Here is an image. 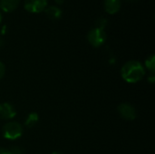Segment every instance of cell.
<instances>
[{
	"mask_svg": "<svg viewBox=\"0 0 155 154\" xmlns=\"http://www.w3.org/2000/svg\"><path fill=\"white\" fill-rule=\"evenodd\" d=\"M145 74L143 65L136 60H131L125 63L121 69L122 78L128 84H136L140 82Z\"/></svg>",
	"mask_w": 155,
	"mask_h": 154,
	"instance_id": "6da1fadb",
	"label": "cell"
},
{
	"mask_svg": "<svg viewBox=\"0 0 155 154\" xmlns=\"http://www.w3.org/2000/svg\"><path fill=\"white\" fill-rule=\"evenodd\" d=\"M23 134V127L17 122H10L3 127V136L6 140H16Z\"/></svg>",
	"mask_w": 155,
	"mask_h": 154,
	"instance_id": "7a4b0ae2",
	"label": "cell"
},
{
	"mask_svg": "<svg viewBox=\"0 0 155 154\" xmlns=\"http://www.w3.org/2000/svg\"><path fill=\"white\" fill-rule=\"evenodd\" d=\"M87 40L94 47H100L106 41V33L103 29L94 27L88 32Z\"/></svg>",
	"mask_w": 155,
	"mask_h": 154,
	"instance_id": "3957f363",
	"label": "cell"
},
{
	"mask_svg": "<svg viewBox=\"0 0 155 154\" xmlns=\"http://www.w3.org/2000/svg\"><path fill=\"white\" fill-rule=\"evenodd\" d=\"M24 7L32 14L41 13L47 7V0H25Z\"/></svg>",
	"mask_w": 155,
	"mask_h": 154,
	"instance_id": "277c9868",
	"label": "cell"
},
{
	"mask_svg": "<svg viewBox=\"0 0 155 154\" xmlns=\"http://www.w3.org/2000/svg\"><path fill=\"white\" fill-rule=\"evenodd\" d=\"M118 113L124 120L127 121H134L136 118V110L130 103H121L118 106Z\"/></svg>",
	"mask_w": 155,
	"mask_h": 154,
	"instance_id": "5b68a950",
	"label": "cell"
},
{
	"mask_svg": "<svg viewBox=\"0 0 155 154\" xmlns=\"http://www.w3.org/2000/svg\"><path fill=\"white\" fill-rule=\"evenodd\" d=\"M15 115H16V111L12 104L8 103H0V118L1 119L10 120V119H13Z\"/></svg>",
	"mask_w": 155,
	"mask_h": 154,
	"instance_id": "8992f818",
	"label": "cell"
},
{
	"mask_svg": "<svg viewBox=\"0 0 155 154\" xmlns=\"http://www.w3.org/2000/svg\"><path fill=\"white\" fill-rule=\"evenodd\" d=\"M20 1L21 0H0V9L5 13L13 12L18 7Z\"/></svg>",
	"mask_w": 155,
	"mask_h": 154,
	"instance_id": "52a82bcc",
	"label": "cell"
},
{
	"mask_svg": "<svg viewBox=\"0 0 155 154\" xmlns=\"http://www.w3.org/2000/svg\"><path fill=\"white\" fill-rule=\"evenodd\" d=\"M104 9L110 15H114L121 8V0H104Z\"/></svg>",
	"mask_w": 155,
	"mask_h": 154,
	"instance_id": "ba28073f",
	"label": "cell"
},
{
	"mask_svg": "<svg viewBox=\"0 0 155 154\" xmlns=\"http://www.w3.org/2000/svg\"><path fill=\"white\" fill-rule=\"evenodd\" d=\"M45 12L46 15H47L50 19H53V20L59 19V18L62 16V10H61V8H59V7L56 6V5H50V6H47V7L45 9Z\"/></svg>",
	"mask_w": 155,
	"mask_h": 154,
	"instance_id": "9c48e42d",
	"label": "cell"
},
{
	"mask_svg": "<svg viewBox=\"0 0 155 154\" xmlns=\"http://www.w3.org/2000/svg\"><path fill=\"white\" fill-rule=\"evenodd\" d=\"M38 120H39L38 114L36 113H31L27 115V117L25 121V125L27 128H32L38 122Z\"/></svg>",
	"mask_w": 155,
	"mask_h": 154,
	"instance_id": "30bf717a",
	"label": "cell"
},
{
	"mask_svg": "<svg viewBox=\"0 0 155 154\" xmlns=\"http://www.w3.org/2000/svg\"><path fill=\"white\" fill-rule=\"evenodd\" d=\"M145 67L151 72V74H154L155 71V56L154 54H152L149 56L145 61Z\"/></svg>",
	"mask_w": 155,
	"mask_h": 154,
	"instance_id": "8fae6325",
	"label": "cell"
},
{
	"mask_svg": "<svg viewBox=\"0 0 155 154\" xmlns=\"http://www.w3.org/2000/svg\"><path fill=\"white\" fill-rule=\"evenodd\" d=\"M95 24H96V27H97V28H100V29L104 30L105 27H106L107 25H108V21H107V19L104 18V17H100V18H98V19L96 20Z\"/></svg>",
	"mask_w": 155,
	"mask_h": 154,
	"instance_id": "7c38bea8",
	"label": "cell"
},
{
	"mask_svg": "<svg viewBox=\"0 0 155 154\" xmlns=\"http://www.w3.org/2000/svg\"><path fill=\"white\" fill-rule=\"evenodd\" d=\"M10 154H24V150L21 147L15 146V147H12L10 150Z\"/></svg>",
	"mask_w": 155,
	"mask_h": 154,
	"instance_id": "4fadbf2b",
	"label": "cell"
},
{
	"mask_svg": "<svg viewBox=\"0 0 155 154\" xmlns=\"http://www.w3.org/2000/svg\"><path fill=\"white\" fill-rule=\"evenodd\" d=\"M5 64L0 62V79H2L5 75Z\"/></svg>",
	"mask_w": 155,
	"mask_h": 154,
	"instance_id": "5bb4252c",
	"label": "cell"
},
{
	"mask_svg": "<svg viewBox=\"0 0 155 154\" xmlns=\"http://www.w3.org/2000/svg\"><path fill=\"white\" fill-rule=\"evenodd\" d=\"M148 81L151 83V84H153L155 81V75L154 74H151L149 76H148Z\"/></svg>",
	"mask_w": 155,
	"mask_h": 154,
	"instance_id": "9a60e30c",
	"label": "cell"
},
{
	"mask_svg": "<svg viewBox=\"0 0 155 154\" xmlns=\"http://www.w3.org/2000/svg\"><path fill=\"white\" fill-rule=\"evenodd\" d=\"M0 154H10V152L6 149L0 148Z\"/></svg>",
	"mask_w": 155,
	"mask_h": 154,
	"instance_id": "2e32d148",
	"label": "cell"
},
{
	"mask_svg": "<svg viewBox=\"0 0 155 154\" xmlns=\"http://www.w3.org/2000/svg\"><path fill=\"white\" fill-rule=\"evenodd\" d=\"M4 45V40L2 38H0V48Z\"/></svg>",
	"mask_w": 155,
	"mask_h": 154,
	"instance_id": "e0dca14e",
	"label": "cell"
},
{
	"mask_svg": "<svg viewBox=\"0 0 155 154\" xmlns=\"http://www.w3.org/2000/svg\"><path fill=\"white\" fill-rule=\"evenodd\" d=\"M54 1H55V2H56L57 4H60V5L64 3V0H54Z\"/></svg>",
	"mask_w": 155,
	"mask_h": 154,
	"instance_id": "ac0fdd59",
	"label": "cell"
},
{
	"mask_svg": "<svg viewBox=\"0 0 155 154\" xmlns=\"http://www.w3.org/2000/svg\"><path fill=\"white\" fill-rule=\"evenodd\" d=\"M52 154H62L61 152H52Z\"/></svg>",
	"mask_w": 155,
	"mask_h": 154,
	"instance_id": "d6986e66",
	"label": "cell"
},
{
	"mask_svg": "<svg viewBox=\"0 0 155 154\" xmlns=\"http://www.w3.org/2000/svg\"><path fill=\"white\" fill-rule=\"evenodd\" d=\"M1 22H2V14L0 13V24H1Z\"/></svg>",
	"mask_w": 155,
	"mask_h": 154,
	"instance_id": "ffe728a7",
	"label": "cell"
},
{
	"mask_svg": "<svg viewBox=\"0 0 155 154\" xmlns=\"http://www.w3.org/2000/svg\"><path fill=\"white\" fill-rule=\"evenodd\" d=\"M131 1H135V0H131Z\"/></svg>",
	"mask_w": 155,
	"mask_h": 154,
	"instance_id": "44dd1931",
	"label": "cell"
}]
</instances>
